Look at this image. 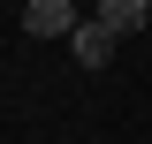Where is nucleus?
<instances>
[{"mask_svg":"<svg viewBox=\"0 0 152 144\" xmlns=\"http://www.w3.org/2000/svg\"><path fill=\"white\" fill-rule=\"evenodd\" d=\"M23 31L31 38H76V0H31L23 8Z\"/></svg>","mask_w":152,"mask_h":144,"instance_id":"obj_1","label":"nucleus"},{"mask_svg":"<svg viewBox=\"0 0 152 144\" xmlns=\"http://www.w3.org/2000/svg\"><path fill=\"white\" fill-rule=\"evenodd\" d=\"M69 46H76V68H107L122 38H114V31H107L99 15H84V23H76V38H69Z\"/></svg>","mask_w":152,"mask_h":144,"instance_id":"obj_2","label":"nucleus"},{"mask_svg":"<svg viewBox=\"0 0 152 144\" xmlns=\"http://www.w3.org/2000/svg\"><path fill=\"white\" fill-rule=\"evenodd\" d=\"M91 15L107 23L114 38H137V31H145V23H152V8H145V0H99Z\"/></svg>","mask_w":152,"mask_h":144,"instance_id":"obj_3","label":"nucleus"},{"mask_svg":"<svg viewBox=\"0 0 152 144\" xmlns=\"http://www.w3.org/2000/svg\"><path fill=\"white\" fill-rule=\"evenodd\" d=\"M145 8H152V0H145Z\"/></svg>","mask_w":152,"mask_h":144,"instance_id":"obj_4","label":"nucleus"}]
</instances>
